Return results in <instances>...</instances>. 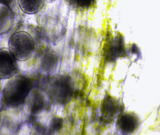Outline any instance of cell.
<instances>
[{
  "label": "cell",
  "instance_id": "13",
  "mask_svg": "<svg viewBox=\"0 0 160 135\" xmlns=\"http://www.w3.org/2000/svg\"><path fill=\"white\" fill-rule=\"evenodd\" d=\"M62 125V119L61 118H55L51 124V129L53 130H59L61 128Z\"/></svg>",
  "mask_w": 160,
  "mask_h": 135
},
{
  "label": "cell",
  "instance_id": "6",
  "mask_svg": "<svg viewBox=\"0 0 160 135\" xmlns=\"http://www.w3.org/2000/svg\"><path fill=\"white\" fill-rule=\"evenodd\" d=\"M58 54L53 49H46L41 55L37 64L39 74L44 76H50L56 72L59 64Z\"/></svg>",
  "mask_w": 160,
  "mask_h": 135
},
{
  "label": "cell",
  "instance_id": "3",
  "mask_svg": "<svg viewBox=\"0 0 160 135\" xmlns=\"http://www.w3.org/2000/svg\"><path fill=\"white\" fill-rule=\"evenodd\" d=\"M48 94L43 88L31 87L22 106L24 112L30 117H38L46 111L49 103Z\"/></svg>",
  "mask_w": 160,
  "mask_h": 135
},
{
  "label": "cell",
  "instance_id": "7",
  "mask_svg": "<svg viewBox=\"0 0 160 135\" xmlns=\"http://www.w3.org/2000/svg\"><path fill=\"white\" fill-rule=\"evenodd\" d=\"M18 60L11 54L9 49H0V79H9L17 74L18 71Z\"/></svg>",
  "mask_w": 160,
  "mask_h": 135
},
{
  "label": "cell",
  "instance_id": "10",
  "mask_svg": "<svg viewBox=\"0 0 160 135\" xmlns=\"http://www.w3.org/2000/svg\"><path fill=\"white\" fill-rule=\"evenodd\" d=\"M121 129L125 132L133 131L136 126L137 121L133 116L130 115H124L120 120Z\"/></svg>",
  "mask_w": 160,
  "mask_h": 135
},
{
  "label": "cell",
  "instance_id": "2",
  "mask_svg": "<svg viewBox=\"0 0 160 135\" xmlns=\"http://www.w3.org/2000/svg\"><path fill=\"white\" fill-rule=\"evenodd\" d=\"M8 49L18 61H25L30 59L34 53L35 42L28 33L17 32L10 37Z\"/></svg>",
  "mask_w": 160,
  "mask_h": 135
},
{
  "label": "cell",
  "instance_id": "14",
  "mask_svg": "<svg viewBox=\"0 0 160 135\" xmlns=\"http://www.w3.org/2000/svg\"><path fill=\"white\" fill-rule=\"evenodd\" d=\"M45 1L49 3H54L57 0H45Z\"/></svg>",
  "mask_w": 160,
  "mask_h": 135
},
{
  "label": "cell",
  "instance_id": "12",
  "mask_svg": "<svg viewBox=\"0 0 160 135\" xmlns=\"http://www.w3.org/2000/svg\"><path fill=\"white\" fill-rule=\"evenodd\" d=\"M111 98H108L106 100L103 105V113L108 114V115L110 116H113L117 110V104Z\"/></svg>",
  "mask_w": 160,
  "mask_h": 135
},
{
  "label": "cell",
  "instance_id": "5",
  "mask_svg": "<svg viewBox=\"0 0 160 135\" xmlns=\"http://www.w3.org/2000/svg\"><path fill=\"white\" fill-rule=\"evenodd\" d=\"M64 30L63 25L56 18L47 17L42 22V35L45 40L51 44L55 45L60 42L64 35Z\"/></svg>",
  "mask_w": 160,
  "mask_h": 135
},
{
  "label": "cell",
  "instance_id": "11",
  "mask_svg": "<svg viewBox=\"0 0 160 135\" xmlns=\"http://www.w3.org/2000/svg\"><path fill=\"white\" fill-rule=\"evenodd\" d=\"M72 6L81 10H87L91 7L96 0H67Z\"/></svg>",
  "mask_w": 160,
  "mask_h": 135
},
{
  "label": "cell",
  "instance_id": "9",
  "mask_svg": "<svg viewBox=\"0 0 160 135\" xmlns=\"http://www.w3.org/2000/svg\"><path fill=\"white\" fill-rule=\"evenodd\" d=\"M19 8L23 13L32 15L37 13L42 9L45 0H18Z\"/></svg>",
  "mask_w": 160,
  "mask_h": 135
},
{
  "label": "cell",
  "instance_id": "1",
  "mask_svg": "<svg viewBox=\"0 0 160 135\" xmlns=\"http://www.w3.org/2000/svg\"><path fill=\"white\" fill-rule=\"evenodd\" d=\"M31 88L30 81L23 75H15L9 79L3 90L5 104L11 107L22 106Z\"/></svg>",
  "mask_w": 160,
  "mask_h": 135
},
{
  "label": "cell",
  "instance_id": "8",
  "mask_svg": "<svg viewBox=\"0 0 160 135\" xmlns=\"http://www.w3.org/2000/svg\"><path fill=\"white\" fill-rule=\"evenodd\" d=\"M14 21V15L12 9L5 3H0V35L11 29Z\"/></svg>",
  "mask_w": 160,
  "mask_h": 135
},
{
  "label": "cell",
  "instance_id": "4",
  "mask_svg": "<svg viewBox=\"0 0 160 135\" xmlns=\"http://www.w3.org/2000/svg\"><path fill=\"white\" fill-rule=\"evenodd\" d=\"M71 81L69 77L56 75L50 77L46 83V89L49 101L64 104L72 95Z\"/></svg>",
  "mask_w": 160,
  "mask_h": 135
}]
</instances>
